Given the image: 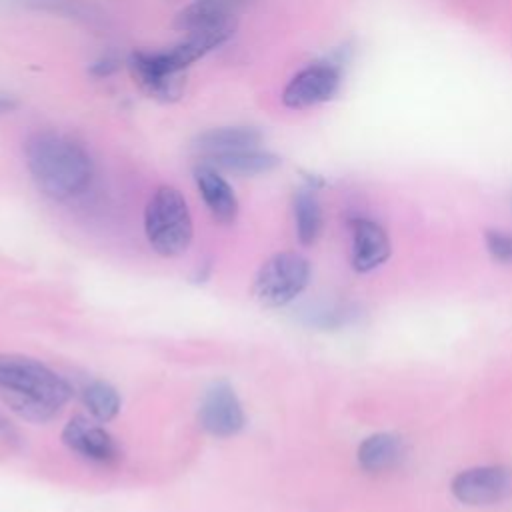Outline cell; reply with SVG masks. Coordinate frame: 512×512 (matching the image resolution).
Listing matches in <instances>:
<instances>
[{"label": "cell", "instance_id": "cell-14", "mask_svg": "<svg viewBox=\"0 0 512 512\" xmlns=\"http://www.w3.org/2000/svg\"><path fill=\"white\" fill-rule=\"evenodd\" d=\"M202 162L214 166L216 170L232 172L238 176H258V174L272 172L276 166H280V158L274 152L260 150V148H246V150L216 154V156L202 158Z\"/></svg>", "mask_w": 512, "mask_h": 512}, {"label": "cell", "instance_id": "cell-9", "mask_svg": "<svg viewBox=\"0 0 512 512\" xmlns=\"http://www.w3.org/2000/svg\"><path fill=\"white\" fill-rule=\"evenodd\" d=\"M62 442L70 452L96 464H112L120 458V448L112 434L84 416H74L66 422Z\"/></svg>", "mask_w": 512, "mask_h": 512}, {"label": "cell", "instance_id": "cell-13", "mask_svg": "<svg viewBox=\"0 0 512 512\" xmlns=\"http://www.w3.org/2000/svg\"><path fill=\"white\" fill-rule=\"evenodd\" d=\"M244 2L248 0H192L176 14L174 26L190 34L224 22H232L230 18Z\"/></svg>", "mask_w": 512, "mask_h": 512}, {"label": "cell", "instance_id": "cell-1", "mask_svg": "<svg viewBox=\"0 0 512 512\" xmlns=\"http://www.w3.org/2000/svg\"><path fill=\"white\" fill-rule=\"evenodd\" d=\"M24 156L34 184L48 198H76L92 182L94 162L88 150L64 134L34 132L24 144Z\"/></svg>", "mask_w": 512, "mask_h": 512}, {"label": "cell", "instance_id": "cell-21", "mask_svg": "<svg viewBox=\"0 0 512 512\" xmlns=\"http://www.w3.org/2000/svg\"><path fill=\"white\" fill-rule=\"evenodd\" d=\"M16 108H18V100H16V98L0 94V116L10 114V112H12V110H16Z\"/></svg>", "mask_w": 512, "mask_h": 512}, {"label": "cell", "instance_id": "cell-4", "mask_svg": "<svg viewBox=\"0 0 512 512\" xmlns=\"http://www.w3.org/2000/svg\"><path fill=\"white\" fill-rule=\"evenodd\" d=\"M144 234L152 250L164 258L188 250L194 226L184 194L174 186H158L144 210Z\"/></svg>", "mask_w": 512, "mask_h": 512}, {"label": "cell", "instance_id": "cell-11", "mask_svg": "<svg viewBox=\"0 0 512 512\" xmlns=\"http://www.w3.org/2000/svg\"><path fill=\"white\" fill-rule=\"evenodd\" d=\"M390 256V238L386 230L370 220L356 218L352 222V266L358 272H370L384 264Z\"/></svg>", "mask_w": 512, "mask_h": 512}, {"label": "cell", "instance_id": "cell-18", "mask_svg": "<svg viewBox=\"0 0 512 512\" xmlns=\"http://www.w3.org/2000/svg\"><path fill=\"white\" fill-rule=\"evenodd\" d=\"M484 244L492 260L502 264H512V232L506 230H486Z\"/></svg>", "mask_w": 512, "mask_h": 512}, {"label": "cell", "instance_id": "cell-2", "mask_svg": "<svg viewBox=\"0 0 512 512\" xmlns=\"http://www.w3.org/2000/svg\"><path fill=\"white\" fill-rule=\"evenodd\" d=\"M234 34V24L224 22L212 28H204L198 32H190L182 42L162 52H144L136 50L128 58L130 72L138 86L152 98L158 100H176L182 92L184 78L182 72L216 50L224 42H228Z\"/></svg>", "mask_w": 512, "mask_h": 512}, {"label": "cell", "instance_id": "cell-19", "mask_svg": "<svg viewBox=\"0 0 512 512\" xmlns=\"http://www.w3.org/2000/svg\"><path fill=\"white\" fill-rule=\"evenodd\" d=\"M118 70V60L112 58V56H104L100 60H96L92 66H90V74L102 78V76H110L112 72Z\"/></svg>", "mask_w": 512, "mask_h": 512}, {"label": "cell", "instance_id": "cell-3", "mask_svg": "<svg viewBox=\"0 0 512 512\" xmlns=\"http://www.w3.org/2000/svg\"><path fill=\"white\" fill-rule=\"evenodd\" d=\"M0 394L22 418L46 422L70 400L72 386L40 360L0 354Z\"/></svg>", "mask_w": 512, "mask_h": 512}, {"label": "cell", "instance_id": "cell-8", "mask_svg": "<svg viewBox=\"0 0 512 512\" xmlns=\"http://www.w3.org/2000/svg\"><path fill=\"white\" fill-rule=\"evenodd\" d=\"M244 410L228 382L212 384L200 402L198 422L214 438H230L244 426Z\"/></svg>", "mask_w": 512, "mask_h": 512}, {"label": "cell", "instance_id": "cell-7", "mask_svg": "<svg viewBox=\"0 0 512 512\" xmlns=\"http://www.w3.org/2000/svg\"><path fill=\"white\" fill-rule=\"evenodd\" d=\"M454 498L468 506H490L512 498V466H474L458 472L450 482Z\"/></svg>", "mask_w": 512, "mask_h": 512}, {"label": "cell", "instance_id": "cell-5", "mask_svg": "<svg viewBox=\"0 0 512 512\" xmlns=\"http://www.w3.org/2000/svg\"><path fill=\"white\" fill-rule=\"evenodd\" d=\"M310 282V264L298 252H278L256 272L252 296L266 308H280L292 302Z\"/></svg>", "mask_w": 512, "mask_h": 512}, {"label": "cell", "instance_id": "cell-20", "mask_svg": "<svg viewBox=\"0 0 512 512\" xmlns=\"http://www.w3.org/2000/svg\"><path fill=\"white\" fill-rule=\"evenodd\" d=\"M0 438L12 446H16L20 442V434L18 430L10 424V420L0 412Z\"/></svg>", "mask_w": 512, "mask_h": 512}, {"label": "cell", "instance_id": "cell-17", "mask_svg": "<svg viewBox=\"0 0 512 512\" xmlns=\"http://www.w3.org/2000/svg\"><path fill=\"white\" fill-rule=\"evenodd\" d=\"M82 402L88 414L98 422H110L120 412V394L106 380H92L82 388Z\"/></svg>", "mask_w": 512, "mask_h": 512}, {"label": "cell", "instance_id": "cell-12", "mask_svg": "<svg viewBox=\"0 0 512 512\" xmlns=\"http://www.w3.org/2000/svg\"><path fill=\"white\" fill-rule=\"evenodd\" d=\"M262 140V134L258 128L252 126H222V128H210L200 132L192 148L200 154V158L226 154L234 150H246V148H258Z\"/></svg>", "mask_w": 512, "mask_h": 512}, {"label": "cell", "instance_id": "cell-16", "mask_svg": "<svg viewBox=\"0 0 512 512\" xmlns=\"http://www.w3.org/2000/svg\"><path fill=\"white\" fill-rule=\"evenodd\" d=\"M294 224L300 244L310 246L322 230V210L312 188H300L294 196Z\"/></svg>", "mask_w": 512, "mask_h": 512}, {"label": "cell", "instance_id": "cell-6", "mask_svg": "<svg viewBox=\"0 0 512 512\" xmlns=\"http://www.w3.org/2000/svg\"><path fill=\"white\" fill-rule=\"evenodd\" d=\"M342 82V60H320L296 72L282 92V104L292 110H306L332 100Z\"/></svg>", "mask_w": 512, "mask_h": 512}, {"label": "cell", "instance_id": "cell-10", "mask_svg": "<svg viewBox=\"0 0 512 512\" xmlns=\"http://www.w3.org/2000/svg\"><path fill=\"white\" fill-rule=\"evenodd\" d=\"M194 180L212 218L220 224H232L238 216V198L220 170L200 162L194 168Z\"/></svg>", "mask_w": 512, "mask_h": 512}, {"label": "cell", "instance_id": "cell-15", "mask_svg": "<svg viewBox=\"0 0 512 512\" xmlns=\"http://www.w3.org/2000/svg\"><path fill=\"white\" fill-rule=\"evenodd\" d=\"M404 456V442L388 432H378L362 440L356 458L366 472H386L394 468Z\"/></svg>", "mask_w": 512, "mask_h": 512}]
</instances>
